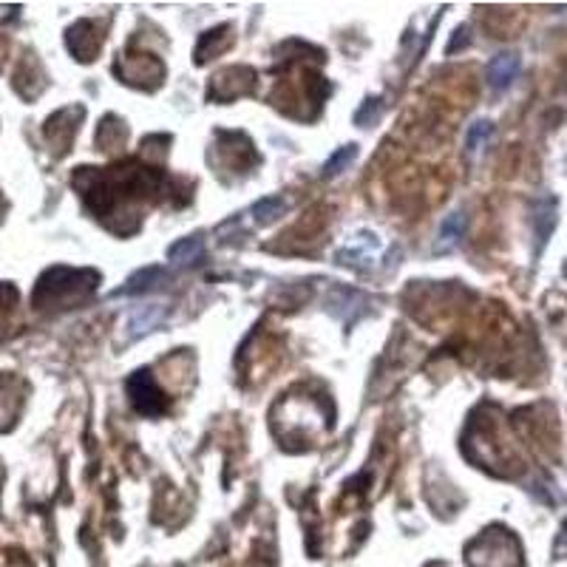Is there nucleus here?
Wrapping results in <instances>:
<instances>
[{
  "label": "nucleus",
  "instance_id": "obj_10",
  "mask_svg": "<svg viewBox=\"0 0 567 567\" xmlns=\"http://www.w3.org/2000/svg\"><path fill=\"white\" fill-rule=\"evenodd\" d=\"M284 210H287V202L278 199V196H270V199H258L253 204V216H255L258 224H270L281 216Z\"/></svg>",
  "mask_w": 567,
  "mask_h": 567
},
{
  "label": "nucleus",
  "instance_id": "obj_2",
  "mask_svg": "<svg viewBox=\"0 0 567 567\" xmlns=\"http://www.w3.org/2000/svg\"><path fill=\"white\" fill-rule=\"evenodd\" d=\"M128 394H131L134 409L139 414L154 417V414L164 412V394L159 392V386H156V381L151 377L148 369H142V372H136L131 377V381H128Z\"/></svg>",
  "mask_w": 567,
  "mask_h": 567
},
{
  "label": "nucleus",
  "instance_id": "obj_14",
  "mask_svg": "<svg viewBox=\"0 0 567 567\" xmlns=\"http://www.w3.org/2000/svg\"><path fill=\"white\" fill-rule=\"evenodd\" d=\"M564 278H567V262H564Z\"/></svg>",
  "mask_w": 567,
  "mask_h": 567
},
{
  "label": "nucleus",
  "instance_id": "obj_5",
  "mask_svg": "<svg viewBox=\"0 0 567 567\" xmlns=\"http://www.w3.org/2000/svg\"><path fill=\"white\" fill-rule=\"evenodd\" d=\"M556 199H539L536 204H533V216H531V222H533V235H536V253H542V247L548 244V239H551V233H553V227H556Z\"/></svg>",
  "mask_w": 567,
  "mask_h": 567
},
{
  "label": "nucleus",
  "instance_id": "obj_9",
  "mask_svg": "<svg viewBox=\"0 0 567 567\" xmlns=\"http://www.w3.org/2000/svg\"><path fill=\"white\" fill-rule=\"evenodd\" d=\"M202 253H204L202 239H182L168 250V258H171V264H196Z\"/></svg>",
  "mask_w": 567,
  "mask_h": 567
},
{
  "label": "nucleus",
  "instance_id": "obj_13",
  "mask_svg": "<svg viewBox=\"0 0 567 567\" xmlns=\"http://www.w3.org/2000/svg\"><path fill=\"white\" fill-rule=\"evenodd\" d=\"M381 114H383V103L381 100H377V97L366 100L363 108L354 114V123H358V125H374L377 120H381Z\"/></svg>",
  "mask_w": 567,
  "mask_h": 567
},
{
  "label": "nucleus",
  "instance_id": "obj_7",
  "mask_svg": "<svg viewBox=\"0 0 567 567\" xmlns=\"http://www.w3.org/2000/svg\"><path fill=\"white\" fill-rule=\"evenodd\" d=\"M463 233H465V216H463V213H452V216H445L440 222V230H437V247H434V253H440V255L443 253H452L460 244Z\"/></svg>",
  "mask_w": 567,
  "mask_h": 567
},
{
  "label": "nucleus",
  "instance_id": "obj_4",
  "mask_svg": "<svg viewBox=\"0 0 567 567\" xmlns=\"http://www.w3.org/2000/svg\"><path fill=\"white\" fill-rule=\"evenodd\" d=\"M516 75H519V57L516 55H496L485 68V80L493 91L511 88Z\"/></svg>",
  "mask_w": 567,
  "mask_h": 567
},
{
  "label": "nucleus",
  "instance_id": "obj_12",
  "mask_svg": "<svg viewBox=\"0 0 567 567\" xmlns=\"http://www.w3.org/2000/svg\"><path fill=\"white\" fill-rule=\"evenodd\" d=\"M491 134H493V125L488 120H477L474 125L468 128V134H465V151L468 154H480L488 145Z\"/></svg>",
  "mask_w": 567,
  "mask_h": 567
},
{
  "label": "nucleus",
  "instance_id": "obj_8",
  "mask_svg": "<svg viewBox=\"0 0 567 567\" xmlns=\"http://www.w3.org/2000/svg\"><path fill=\"white\" fill-rule=\"evenodd\" d=\"M162 278H164V270L162 267H145V270H139L136 275H131L125 287L116 290L114 295H139V293H148V290L156 287Z\"/></svg>",
  "mask_w": 567,
  "mask_h": 567
},
{
  "label": "nucleus",
  "instance_id": "obj_1",
  "mask_svg": "<svg viewBox=\"0 0 567 567\" xmlns=\"http://www.w3.org/2000/svg\"><path fill=\"white\" fill-rule=\"evenodd\" d=\"M471 567H519V548L508 531H488L468 548Z\"/></svg>",
  "mask_w": 567,
  "mask_h": 567
},
{
  "label": "nucleus",
  "instance_id": "obj_11",
  "mask_svg": "<svg viewBox=\"0 0 567 567\" xmlns=\"http://www.w3.org/2000/svg\"><path fill=\"white\" fill-rule=\"evenodd\" d=\"M358 159V145H346V148H341V151H335L333 154V159H329L326 164H323V176L326 179H335L338 174H343L349 164Z\"/></svg>",
  "mask_w": 567,
  "mask_h": 567
},
{
  "label": "nucleus",
  "instance_id": "obj_3",
  "mask_svg": "<svg viewBox=\"0 0 567 567\" xmlns=\"http://www.w3.org/2000/svg\"><path fill=\"white\" fill-rule=\"evenodd\" d=\"M326 310L333 313L335 318H341L346 326H352L366 313V298L361 293H354V290L335 287L333 293L326 295Z\"/></svg>",
  "mask_w": 567,
  "mask_h": 567
},
{
  "label": "nucleus",
  "instance_id": "obj_6",
  "mask_svg": "<svg viewBox=\"0 0 567 567\" xmlns=\"http://www.w3.org/2000/svg\"><path fill=\"white\" fill-rule=\"evenodd\" d=\"M164 318H168V310H164L162 303H148V306H136L128 318V333L131 338H139V335H148L151 329H156Z\"/></svg>",
  "mask_w": 567,
  "mask_h": 567
}]
</instances>
